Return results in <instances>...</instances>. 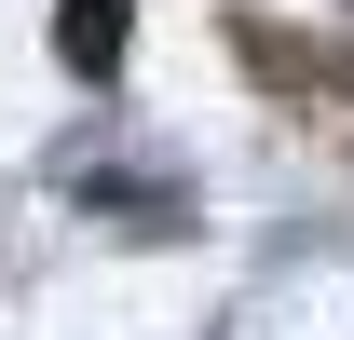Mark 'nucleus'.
Returning a JSON list of instances; mask_svg holds the SVG:
<instances>
[{"label": "nucleus", "instance_id": "1", "mask_svg": "<svg viewBox=\"0 0 354 340\" xmlns=\"http://www.w3.org/2000/svg\"><path fill=\"white\" fill-rule=\"evenodd\" d=\"M123 41H136L123 0H55V55H68L82 82H109V68H123Z\"/></svg>", "mask_w": 354, "mask_h": 340}]
</instances>
